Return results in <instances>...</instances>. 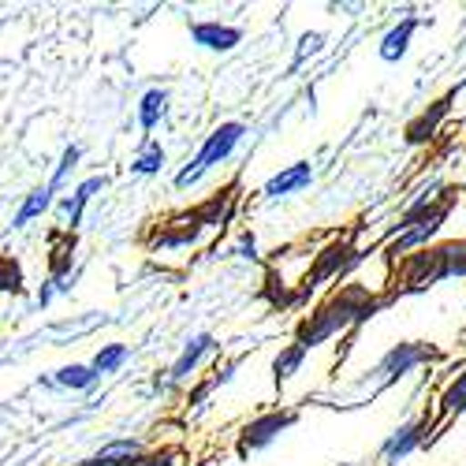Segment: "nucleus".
<instances>
[{
    "label": "nucleus",
    "mask_w": 466,
    "mask_h": 466,
    "mask_svg": "<svg viewBox=\"0 0 466 466\" xmlns=\"http://www.w3.org/2000/svg\"><path fill=\"white\" fill-rule=\"evenodd\" d=\"M359 299H362V291L351 288V291H343L339 299H332V302L321 309V314H314V321H306L302 332H299V347H302V351H309V347L332 339L339 329H347L351 321L370 318V314H373V302H359Z\"/></svg>",
    "instance_id": "nucleus-1"
},
{
    "label": "nucleus",
    "mask_w": 466,
    "mask_h": 466,
    "mask_svg": "<svg viewBox=\"0 0 466 466\" xmlns=\"http://www.w3.org/2000/svg\"><path fill=\"white\" fill-rule=\"evenodd\" d=\"M243 135H247V127L243 124H220V127H213L209 131V138L202 142V149H198V157H194L179 176H176V187L179 190H187V187H194L202 176H209L217 165H224L231 153H236V146L243 142Z\"/></svg>",
    "instance_id": "nucleus-2"
},
{
    "label": "nucleus",
    "mask_w": 466,
    "mask_h": 466,
    "mask_svg": "<svg viewBox=\"0 0 466 466\" xmlns=\"http://www.w3.org/2000/svg\"><path fill=\"white\" fill-rule=\"evenodd\" d=\"M444 217H448V209H444V206H437V209H425V213H418V217L403 220V224H400V228H403V236L392 243V254L400 258V254H407V250H414V247H421V243H430V239L437 236V231H441Z\"/></svg>",
    "instance_id": "nucleus-3"
},
{
    "label": "nucleus",
    "mask_w": 466,
    "mask_h": 466,
    "mask_svg": "<svg viewBox=\"0 0 466 466\" xmlns=\"http://www.w3.org/2000/svg\"><path fill=\"white\" fill-rule=\"evenodd\" d=\"M295 421V410H277V414H265V418H258V421H250L247 425V433H243V444H239V451H254V448H265L268 441H277L288 425Z\"/></svg>",
    "instance_id": "nucleus-4"
},
{
    "label": "nucleus",
    "mask_w": 466,
    "mask_h": 466,
    "mask_svg": "<svg viewBox=\"0 0 466 466\" xmlns=\"http://www.w3.org/2000/svg\"><path fill=\"white\" fill-rule=\"evenodd\" d=\"M309 183H314V165L309 161H295V165H288L284 172H277L273 179L265 183V198H288V194H299V190H306Z\"/></svg>",
    "instance_id": "nucleus-5"
},
{
    "label": "nucleus",
    "mask_w": 466,
    "mask_h": 466,
    "mask_svg": "<svg viewBox=\"0 0 466 466\" xmlns=\"http://www.w3.org/2000/svg\"><path fill=\"white\" fill-rule=\"evenodd\" d=\"M190 37H194V42H198L202 49L231 53V49L243 42V30H239V26H224V23H194V26H190Z\"/></svg>",
    "instance_id": "nucleus-6"
},
{
    "label": "nucleus",
    "mask_w": 466,
    "mask_h": 466,
    "mask_svg": "<svg viewBox=\"0 0 466 466\" xmlns=\"http://www.w3.org/2000/svg\"><path fill=\"white\" fill-rule=\"evenodd\" d=\"M105 183H108L105 176H94V179H86V183L75 187V190H71V198L60 202V217H64L67 228H79V224H83V209L90 206V198H94V194H97Z\"/></svg>",
    "instance_id": "nucleus-7"
},
{
    "label": "nucleus",
    "mask_w": 466,
    "mask_h": 466,
    "mask_svg": "<svg viewBox=\"0 0 466 466\" xmlns=\"http://www.w3.org/2000/svg\"><path fill=\"white\" fill-rule=\"evenodd\" d=\"M414 30H418V19H403V23H396L392 30H388L384 37H380V60H388V64H396V60H403L407 56V49H410V37H414Z\"/></svg>",
    "instance_id": "nucleus-8"
},
{
    "label": "nucleus",
    "mask_w": 466,
    "mask_h": 466,
    "mask_svg": "<svg viewBox=\"0 0 466 466\" xmlns=\"http://www.w3.org/2000/svg\"><path fill=\"white\" fill-rule=\"evenodd\" d=\"M433 351H425V347H418V343H400L396 351H388V359L380 362V373H388V377H403L407 370H414L418 362H425Z\"/></svg>",
    "instance_id": "nucleus-9"
},
{
    "label": "nucleus",
    "mask_w": 466,
    "mask_h": 466,
    "mask_svg": "<svg viewBox=\"0 0 466 466\" xmlns=\"http://www.w3.org/2000/svg\"><path fill=\"white\" fill-rule=\"evenodd\" d=\"M213 347H217V343H213V336H194V339L183 347V355L176 359V366L168 370V373H172V380L190 377V370H198V362H202V359L213 351Z\"/></svg>",
    "instance_id": "nucleus-10"
},
{
    "label": "nucleus",
    "mask_w": 466,
    "mask_h": 466,
    "mask_svg": "<svg viewBox=\"0 0 466 466\" xmlns=\"http://www.w3.org/2000/svg\"><path fill=\"white\" fill-rule=\"evenodd\" d=\"M165 112H168V94L165 90H146L142 101H138V127L146 135L157 131V124L165 120Z\"/></svg>",
    "instance_id": "nucleus-11"
},
{
    "label": "nucleus",
    "mask_w": 466,
    "mask_h": 466,
    "mask_svg": "<svg viewBox=\"0 0 466 466\" xmlns=\"http://www.w3.org/2000/svg\"><path fill=\"white\" fill-rule=\"evenodd\" d=\"M421 425L418 421H410V425H403V430H396L392 437H388V444H384V459L388 462H400L403 455H410L418 444H421Z\"/></svg>",
    "instance_id": "nucleus-12"
},
{
    "label": "nucleus",
    "mask_w": 466,
    "mask_h": 466,
    "mask_svg": "<svg viewBox=\"0 0 466 466\" xmlns=\"http://www.w3.org/2000/svg\"><path fill=\"white\" fill-rule=\"evenodd\" d=\"M53 198H56V194L49 190V183H46V187H37V190H30V194H26V202H23L19 213H15V220H12V228H26L30 220H37V217H42V213L53 206Z\"/></svg>",
    "instance_id": "nucleus-13"
},
{
    "label": "nucleus",
    "mask_w": 466,
    "mask_h": 466,
    "mask_svg": "<svg viewBox=\"0 0 466 466\" xmlns=\"http://www.w3.org/2000/svg\"><path fill=\"white\" fill-rule=\"evenodd\" d=\"M165 161H168V157H165V146L149 138V142L138 149V157L131 161V172H135V176H157V172L165 168Z\"/></svg>",
    "instance_id": "nucleus-14"
},
{
    "label": "nucleus",
    "mask_w": 466,
    "mask_h": 466,
    "mask_svg": "<svg viewBox=\"0 0 466 466\" xmlns=\"http://www.w3.org/2000/svg\"><path fill=\"white\" fill-rule=\"evenodd\" d=\"M101 377L94 373V366H83V362H75V366H64L56 370V384L71 388V392H86V388H94Z\"/></svg>",
    "instance_id": "nucleus-15"
},
{
    "label": "nucleus",
    "mask_w": 466,
    "mask_h": 466,
    "mask_svg": "<svg viewBox=\"0 0 466 466\" xmlns=\"http://www.w3.org/2000/svg\"><path fill=\"white\" fill-rule=\"evenodd\" d=\"M127 355H131V351H127V343H108V347H101V351L94 355L90 366H94L97 377H105V373H112V370H120V366L127 362Z\"/></svg>",
    "instance_id": "nucleus-16"
},
{
    "label": "nucleus",
    "mask_w": 466,
    "mask_h": 466,
    "mask_svg": "<svg viewBox=\"0 0 466 466\" xmlns=\"http://www.w3.org/2000/svg\"><path fill=\"white\" fill-rule=\"evenodd\" d=\"M0 295H23V265L15 258H0Z\"/></svg>",
    "instance_id": "nucleus-17"
},
{
    "label": "nucleus",
    "mask_w": 466,
    "mask_h": 466,
    "mask_svg": "<svg viewBox=\"0 0 466 466\" xmlns=\"http://www.w3.org/2000/svg\"><path fill=\"white\" fill-rule=\"evenodd\" d=\"M302 359H306V351H302L299 343H291L288 351H284V355L273 362V370H277V380H288V377H295V373H299V366H302Z\"/></svg>",
    "instance_id": "nucleus-18"
},
{
    "label": "nucleus",
    "mask_w": 466,
    "mask_h": 466,
    "mask_svg": "<svg viewBox=\"0 0 466 466\" xmlns=\"http://www.w3.org/2000/svg\"><path fill=\"white\" fill-rule=\"evenodd\" d=\"M79 157H83V149H79V146H67V149H64V157H60V165H56V172H53V179H49V190H53V194L64 187V179L71 176L75 165H79Z\"/></svg>",
    "instance_id": "nucleus-19"
},
{
    "label": "nucleus",
    "mask_w": 466,
    "mask_h": 466,
    "mask_svg": "<svg viewBox=\"0 0 466 466\" xmlns=\"http://www.w3.org/2000/svg\"><path fill=\"white\" fill-rule=\"evenodd\" d=\"M444 407H448L451 414H462V410H466V373H459V377L444 388Z\"/></svg>",
    "instance_id": "nucleus-20"
},
{
    "label": "nucleus",
    "mask_w": 466,
    "mask_h": 466,
    "mask_svg": "<svg viewBox=\"0 0 466 466\" xmlns=\"http://www.w3.org/2000/svg\"><path fill=\"white\" fill-rule=\"evenodd\" d=\"M444 108H448V97H444V101H437L433 116H430V112H425V116H421V120H418V124H414V127L407 131V138H410V142H421V138H425V131H433V127H437V116H441Z\"/></svg>",
    "instance_id": "nucleus-21"
},
{
    "label": "nucleus",
    "mask_w": 466,
    "mask_h": 466,
    "mask_svg": "<svg viewBox=\"0 0 466 466\" xmlns=\"http://www.w3.org/2000/svg\"><path fill=\"white\" fill-rule=\"evenodd\" d=\"M321 46H325V34H302V42H299V56H295V64H302L306 56H318V53H321Z\"/></svg>",
    "instance_id": "nucleus-22"
},
{
    "label": "nucleus",
    "mask_w": 466,
    "mask_h": 466,
    "mask_svg": "<svg viewBox=\"0 0 466 466\" xmlns=\"http://www.w3.org/2000/svg\"><path fill=\"white\" fill-rule=\"evenodd\" d=\"M462 86H466V83H462Z\"/></svg>",
    "instance_id": "nucleus-23"
}]
</instances>
